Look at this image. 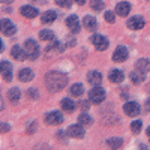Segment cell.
I'll list each match as a JSON object with an SVG mask.
<instances>
[{"mask_svg": "<svg viewBox=\"0 0 150 150\" xmlns=\"http://www.w3.org/2000/svg\"><path fill=\"white\" fill-rule=\"evenodd\" d=\"M18 78H20V81H23V83H27V81H32V80L35 78V74H33L32 69L24 68V69H21V71L18 72Z\"/></svg>", "mask_w": 150, "mask_h": 150, "instance_id": "e0dca14e", "label": "cell"}, {"mask_svg": "<svg viewBox=\"0 0 150 150\" xmlns=\"http://www.w3.org/2000/svg\"><path fill=\"white\" fill-rule=\"evenodd\" d=\"M78 123L84 125V126H90V125L93 123V119L87 114L86 111H83V114H80V117H78Z\"/></svg>", "mask_w": 150, "mask_h": 150, "instance_id": "cb8c5ba5", "label": "cell"}, {"mask_svg": "<svg viewBox=\"0 0 150 150\" xmlns=\"http://www.w3.org/2000/svg\"><path fill=\"white\" fill-rule=\"evenodd\" d=\"M60 107H62V110H63V111L71 112V111H74V110H75V107H77V105H75V102H74V101H71L69 98H63V99L60 101Z\"/></svg>", "mask_w": 150, "mask_h": 150, "instance_id": "44dd1931", "label": "cell"}, {"mask_svg": "<svg viewBox=\"0 0 150 150\" xmlns=\"http://www.w3.org/2000/svg\"><path fill=\"white\" fill-rule=\"evenodd\" d=\"M141 126H143V123H141L140 120H135V122L131 123V131H132L134 134H138V132L141 131Z\"/></svg>", "mask_w": 150, "mask_h": 150, "instance_id": "f546056e", "label": "cell"}, {"mask_svg": "<svg viewBox=\"0 0 150 150\" xmlns=\"http://www.w3.org/2000/svg\"><path fill=\"white\" fill-rule=\"evenodd\" d=\"M107 144L111 149H119L123 146V138H110V140H107Z\"/></svg>", "mask_w": 150, "mask_h": 150, "instance_id": "4316f807", "label": "cell"}, {"mask_svg": "<svg viewBox=\"0 0 150 150\" xmlns=\"http://www.w3.org/2000/svg\"><path fill=\"white\" fill-rule=\"evenodd\" d=\"M27 98H30V99H39V93H38L36 89H30L27 92Z\"/></svg>", "mask_w": 150, "mask_h": 150, "instance_id": "1f68e13d", "label": "cell"}, {"mask_svg": "<svg viewBox=\"0 0 150 150\" xmlns=\"http://www.w3.org/2000/svg\"><path fill=\"white\" fill-rule=\"evenodd\" d=\"M87 81H89L92 86H99L102 81V75L101 72H98V71H90L89 74H87Z\"/></svg>", "mask_w": 150, "mask_h": 150, "instance_id": "9a60e30c", "label": "cell"}, {"mask_svg": "<svg viewBox=\"0 0 150 150\" xmlns=\"http://www.w3.org/2000/svg\"><path fill=\"white\" fill-rule=\"evenodd\" d=\"M80 107H81V110H83V111H89V107H90V104L87 102V101H81Z\"/></svg>", "mask_w": 150, "mask_h": 150, "instance_id": "e575fe53", "label": "cell"}, {"mask_svg": "<svg viewBox=\"0 0 150 150\" xmlns=\"http://www.w3.org/2000/svg\"><path fill=\"white\" fill-rule=\"evenodd\" d=\"M11 56L14 57L15 60H20V62H23V60H26V57H27V53H26V51H23V50H21L18 45H14V47H12V50H11Z\"/></svg>", "mask_w": 150, "mask_h": 150, "instance_id": "ac0fdd59", "label": "cell"}, {"mask_svg": "<svg viewBox=\"0 0 150 150\" xmlns=\"http://www.w3.org/2000/svg\"><path fill=\"white\" fill-rule=\"evenodd\" d=\"M105 21H107V23H111V24L116 21V18H114V14H112L111 11H107V12H105Z\"/></svg>", "mask_w": 150, "mask_h": 150, "instance_id": "4dcf8cb0", "label": "cell"}, {"mask_svg": "<svg viewBox=\"0 0 150 150\" xmlns=\"http://www.w3.org/2000/svg\"><path fill=\"white\" fill-rule=\"evenodd\" d=\"M123 111L126 112V116H129V117H135V116H138V114H140L141 108H140V105L137 104V102H126V104L123 105Z\"/></svg>", "mask_w": 150, "mask_h": 150, "instance_id": "52a82bcc", "label": "cell"}, {"mask_svg": "<svg viewBox=\"0 0 150 150\" xmlns=\"http://www.w3.org/2000/svg\"><path fill=\"white\" fill-rule=\"evenodd\" d=\"M144 24H146V21H144V18L140 17V15L132 17V18L128 20V27H129L131 30H140V29L144 27Z\"/></svg>", "mask_w": 150, "mask_h": 150, "instance_id": "ba28073f", "label": "cell"}, {"mask_svg": "<svg viewBox=\"0 0 150 150\" xmlns=\"http://www.w3.org/2000/svg\"><path fill=\"white\" fill-rule=\"evenodd\" d=\"M20 12H21V15L26 17V18H35V17H38V14H39V11H38L36 8H33V6H21Z\"/></svg>", "mask_w": 150, "mask_h": 150, "instance_id": "2e32d148", "label": "cell"}, {"mask_svg": "<svg viewBox=\"0 0 150 150\" xmlns=\"http://www.w3.org/2000/svg\"><path fill=\"white\" fill-rule=\"evenodd\" d=\"M68 86V77L59 71H51L45 75V87L50 92H60Z\"/></svg>", "mask_w": 150, "mask_h": 150, "instance_id": "6da1fadb", "label": "cell"}, {"mask_svg": "<svg viewBox=\"0 0 150 150\" xmlns=\"http://www.w3.org/2000/svg\"><path fill=\"white\" fill-rule=\"evenodd\" d=\"M39 39H42V41H53L54 39V33L51 30L44 29V30L39 32Z\"/></svg>", "mask_w": 150, "mask_h": 150, "instance_id": "484cf974", "label": "cell"}, {"mask_svg": "<svg viewBox=\"0 0 150 150\" xmlns=\"http://www.w3.org/2000/svg\"><path fill=\"white\" fill-rule=\"evenodd\" d=\"M0 71H2V77L5 78V81H11L12 80V66L9 62L6 60H2V63H0Z\"/></svg>", "mask_w": 150, "mask_h": 150, "instance_id": "8fae6325", "label": "cell"}, {"mask_svg": "<svg viewBox=\"0 0 150 150\" xmlns=\"http://www.w3.org/2000/svg\"><path fill=\"white\" fill-rule=\"evenodd\" d=\"M2 33L5 35V36H12L15 32H17V29H15V26L12 24V21L11 20H8V18H2Z\"/></svg>", "mask_w": 150, "mask_h": 150, "instance_id": "9c48e42d", "label": "cell"}, {"mask_svg": "<svg viewBox=\"0 0 150 150\" xmlns=\"http://www.w3.org/2000/svg\"><path fill=\"white\" fill-rule=\"evenodd\" d=\"M104 0H90V8L93 9V11H96V12H99V11H102L104 9Z\"/></svg>", "mask_w": 150, "mask_h": 150, "instance_id": "83f0119b", "label": "cell"}, {"mask_svg": "<svg viewBox=\"0 0 150 150\" xmlns=\"http://www.w3.org/2000/svg\"><path fill=\"white\" fill-rule=\"evenodd\" d=\"M83 26H84L87 30L95 32V30L98 29V21H96V18L92 17V15H86V17L83 18Z\"/></svg>", "mask_w": 150, "mask_h": 150, "instance_id": "4fadbf2b", "label": "cell"}, {"mask_svg": "<svg viewBox=\"0 0 150 150\" xmlns=\"http://www.w3.org/2000/svg\"><path fill=\"white\" fill-rule=\"evenodd\" d=\"M147 135H149V138H150V126L147 128Z\"/></svg>", "mask_w": 150, "mask_h": 150, "instance_id": "60d3db41", "label": "cell"}, {"mask_svg": "<svg viewBox=\"0 0 150 150\" xmlns=\"http://www.w3.org/2000/svg\"><path fill=\"white\" fill-rule=\"evenodd\" d=\"M89 99H90L92 104H101V102H104V99H105V90L101 89V87H98V86H95L93 89L89 92Z\"/></svg>", "mask_w": 150, "mask_h": 150, "instance_id": "3957f363", "label": "cell"}, {"mask_svg": "<svg viewBox=\"0 0 150 150\" xmlns=\"http://www.w3.org/2000/svg\"><path fill=\"white\" fill-rule=\"evenodd\" d=\"M68 134L72 137V138H83L84 137V128L80 125H72V126H69L68 129Z\"/></svg>", "mask_w": 150, "mask_h": 150, "instance_id": "7c38bea8", "label": "cell"}, {"mask_svg": "<svg viewBox=\"0 0 150 150\" xmlns=\"http://www.w3.org/2000/svg\"><path fill=\"white\" fill-rule=\"evenodd\" d=\"M90 42L95 45V48L98 50V51H104V50H107L108 48V39L105 36H102V35H93L92 38H90Z\"/></svg>", "mask_w": 150, "mask_h": 150, "instance_id": "277c9868", "label": "cell"}, {"mask_svg": "<svg viewBox=\"0 0 150 150\" xmlns=\"http://www.w3.org/2000/svg\"><path fill=\"white\" fill-rule=\"evenodd\" d=\"M75 2H77L78 5H84V3H86V0H75Z\"/></svg>", "mask_w": 150, "mask_h": 150, "instance_id": "ab89813d", "label": "cell"}, {"mask_svg": "<svg viewBox=\"0 0 150 150\" xmlns=\"http://www.w3.org/2000/svg\"><path fill=\"white\" fill-rule=\"evenodd\" d=\"M12 2H14V0H2V3H5V5H9Z\"/></svg>", "mask_w": 150, "mask_h": 150, "instance_id": "f35d334b", "label": "cell"}, {"mask_svg": "<svg viewBox=\"0 0 150 150\" xmlns=\"http://www.w3.org/2000/svg\"><path fill=\"white\" fill-rule=\"evenodd\" d=\"M0 126H2V132H8L9 131V125L8 123H2Z\"/></svg>", "mask_w": 150, "mask_h": 150, "instance_id": "d590c367", "label": "cell"}, {"mask_svg": "<svg viewBox=\"0 0 150 150\" xmlns=\"http://www.w3.org/2000/svg\"><path fill=\"white\" fill-rule=\"evenodd\" d=\"M131 80H132V83H135V84H140V83H143V74L141 72H132L131 74Z\"/></svg>", "mask_w": 150, "mask_h": 150, "instance_id": "f1b7e54d", "label": "cell"}, {"mask_svg": "<svg viewBox=\"0 0 150 150\" xmlns=\"http://www.w3.org/2000/svg\"><path fill=\"white\" fill-rule=\"evenodd\" d=\"M57 137H60V140H63V138H65V132H63V131H59V132H57Z\"/></svg>", "mask_w": 150, "mask_h": 150, "instance_id": "74e56055", "label": "cell"}, {"mask_svg": "<svg viewBox=\"0 0 150 150\" xmlns=\"http://www.w3.org/2000/svg\"><path fill=\"white\" fill-rule=\"evenodd\" d=\"M83 93H84V87H83V84H74V86L71 87V95H72V96L78 98V96H81Z\"/></svg>", "mask_w": 150, "mask_h": 150, "instance_id": "d4e9b609", "label": "cell"}, {"mask_svg": "<svg viewBox=\"0 0 150 150\" xmlns=\"http://www.w3.org/2000/svg\"><path fill=\"white\" fill-rule=\"evenodd\" d=\"M108 77H110V81L111 83H122L123 81V72L119 71V69H111L110 74H108Z\"/></svg>", "mask_w": 150, "mask_h": 150, "instance_id": "ffe728a7", "label": "cell"}, {"mask_svg": "<svg viewBox=\"0 0 150 150\" xmlns=\"http://www.w3.org/2000/svg\"><path fill=\"white\" fill-rule=\"evenodd\" d=\"M66 26L69 27V30H71L72 33H78L80 29H81V24H80L77 15H69V17L66 18Z\"/></svg>", "mask_w": 150, "mask_h": 150, "instance_id": "30bf717a", "label": "cell"}, {"mask_svg": "<svg viewBox=\"0 0 150 150\" xmlns=\"http://www.w3.org/2000/svg\"><path fill=\"white\" fill-rule=\"evenodd\" d=\"M129 57V53H128V48L123 47V45H119L116 50H114V54H112V60L116 62V63H122Z\"/></svg>", "mask_w": 150, "mask_h": 150, "instance_id": "5b68a950", "label": "cell"}, {"mask_svg": "<svg viewBox=\"0 0 150 150\" xmlns=\"http://www.w3.org/2000/svg\"><path fill=\"white\" fill-rule=\"evenodd\" d=\"M63 114L59 111H51L48 112V114H45V123L47 125H60L63 123Z\"/></svg>", "mask_w": 150, "mask_h": 150, "instance_id": "8992f818", "label": "cell"}, {"mask_svg": "<svg viewBox=\"0 0 150 150\" xmlns=\"http://www.w3.org/2000/svg\"><path fill=\"white\" fill-rule=\"evenodd\" d=\"M56 17H57V14H56L54 11H47V12H44V14H42L41 21L44 24H48V23H53L56 20Z\"/></svg>", "mask_w": 150, "mask_h": 150, "instance_id": "603a6c76", "label": "cell"}, {"mask_svg": "<svg viewBox=\"0 0 150 150\" xmlns=\"http://www.w3.org/2000/svg\"><path fill=\"white\" fill-rule=\"evenodd\" d=\"M135 69L138 71V72H141L143 75L147 74V72L150 71V60H147V59H140V60H137Z\"/></svg>", "mask_w": 150, "mask_h": 150, "instance_id": "5bb4252c", "label": "cell"}, {"mask_svg": "<svg viewBox=\"0 0 150 150\" xmlns=\"http://www.w3.org/2000/svg\"><path fill=\"white\" fill-rule=\"evenodd\" d=\"M129 11H131V5L128 2H120L116 6V12H117L120 17H126L129 14Z\"/></svg>", "mask_w": 150, "mask_h": 150, "instance_id": "d6986e66", "label": "cell"}, {"mask_svg": "<svg viewBox=\"0 0 150 150\" xmlns=\"http://www.w3.org/2000/svg\"><path fill=\"white\" fill-rule=\"evenodd\" d=\"M36 129H38V123L36 122H32L30 126L27 128V134H33V132H36Z\"/></svg>", "mask_w": 150, "mask_h": 150, "instance_id": "836d02e7", "label": "cell"}, {"mask_svg": "<svg viewBox=\"0 0 150 150\" xmlns=\"http://www.w3.org/2000/svg\"><path fill=\"white\" fill-rule=\"evenodd\" d=\"M144 110H146V112H150V98L147 99V102L144 105Z\"/></svg>", "mask_w": 150, "mask_h": 150, "instance_id": "8d00e7d4", "label": "cell"}, {"mask_svg": "<svg viewBox=\"0 0 150 150\" xmlns=\"http://www.w3.org/2000/svg\"><path fill=\"white\" fill-rule=\"evenodd\" d=\"M20 98H21V92H20V89H17V87H14V89H11L8 92V99L12 104H17L20 101Z\"/></svg>", "mask_w": 150, "mask_h": 150, "instance_id": "7402d4cb", "label": "cell"}, {"mask_svg": "<svg viewBox=\"0 0 150 150\" xmlns=\"http://www.w3.org/2000/svg\"><path fill=\"white\" fill-rule=\"evenodd\" d=\"M56 3L62 8H71V0H56Z\"/></svg>", "mask_w": 150, "mask_h": 150, "instance_id": "d6a6232c", "label": "cell"}, {"mask_svg": "<svg viewBox=\"0 0 150 150\" xmlns=\"http://www.w3.org/2000/svg\"><path fill=\"white\" fill-rule=\"evenodd\" d=\"M24 48H26V53H27V59L29 60H36L39 57V45H38L36 41L33 39H27L24 42Z\"/></svg>", "mask_w": 150, "mask_h": 150, "instance_id": "7a4b0ae2", "label": "cell"}]
</instances>
